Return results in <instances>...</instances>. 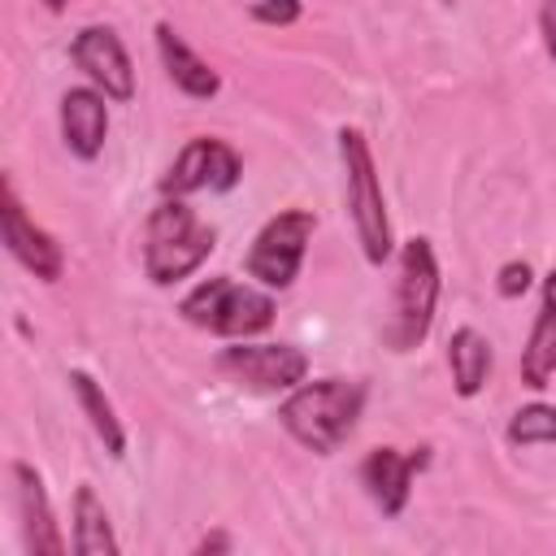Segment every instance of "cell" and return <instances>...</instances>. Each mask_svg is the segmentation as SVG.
Wrapping results in <instances>:
<instances>
[{
    "label": "cell",
    "mask_w": 556,
    "mask_h": 556,
    "mask_svg": "<svg viewBox=\"0 0 556 556\" xmlns=\"http://www.w3.org/2000/svg\"><path fill=\"white\" fill-rule=\"evenodd\" d=\"M365 395L369 387L361 378H304L295 391H287V400L278 404V421L282 430L313 456H334L348 434L356 430L361 413H365Z\"/></svg>",
    "instance_id": "obj_1"
},
{
    "label": "cell",
    "mask_w": 556,
    "mask_h": 556,
    "mask_svg": "<svg viewBox=\"0 0 556 556\" xmlns=\"http://www.w3.org/2000/svg\"><path fill=\"white\" fill-rule=\"evenodd\" d=\"M213 248L217 230L182 195H161L143 226V274L152 287H174L191 278L213 256Z\"/></svg>",
    "instance_id": "obj_2"
},
{
    "label": "cell",
    "mask_w": 556,
    "mask_h": 556,
    "mask_svg": "<svg viewBox=\"0 0 556 556\" xmlns=\"http://www.w3.org/2000/svg\"><path fill=\"white\" fill-rule=\"evenodd\" d=\"M439 291H443V274H439V256L434 243L426 235H413L400 243L395 256V300H391V321L382 326V343L404 356L417 352L434 326L439 313Z\"/></svg>",
    "instance_id": "obj_3"
},
{
    "label": "cell",
    "mask_w": 556,
    "mask_h": 556,
    "mask_svg": "<svg viewBox=\"0 0 556 556\" xmlns=\"http://www.w3.org/2000/svg\"><path fill=\"white\" fill-rule=\"evenodd\" d=\"M178 317L217 339H256L274 326L278 300L261 282H239L235 274H213L178 300Z\"/></svg>",
    "instance_id": "obj_4"
},
{
    "label": "cell",
    "mask_w": 556,
    "mask_h": 556,
    "mask_svg": "<svg viewBox=\"0 0 556 556\" xmlns=\"http://www.w3.org/2000/svg\"><path fill=\"white\" fill-rule=\"evenodd\" d=\"M339 161H343V200H348V217H352L361 256L369 265H387L395 252V239H391V217H387L374 148L361 126H339Z\"/></svg>",
    "instance_id": "obj_5"
},
{
    "label": "cell",
    "mask_w": 556,
    "mask_h": 556,
    "mask_svg": "<svg viewBox=\"0 0 556 556\" xmlns=\"http://www.w3.org/2000/svg\"><path fill=\"white\" fill-rule=\"evenodd\" d=\"M317 230V213L313 208H278L256 235L252 248L243 256V274L252 282H261L265 291H287L300 278V265L308 256Z\"/></svg>",
    "instance_id": "obj_6"
},
{
    "label": "cell",
    "mask_w": 556,
    "mask_h": 556,
    "mask_svg": "<svg viewBox=\"0 0 556 556\" xmlns=\"http://www.w3.org/2000/svg\"><path fill=\"white\" fill-rule=\"evenodd\" d=\"M217 369L230 374L248 391H295L308 378V352L295 343H252V339H230V348L217 352Z\"/></svg>",
    "instance_id": "obj_7"
},
{
    "label": "cell",
    "mask_w": 556,
    "mask_h": 556,
    "mask_svg": "<svg viewBox=\"0 0 556 556\" xmlns=\"http://www.w3.org/2000/svg\"><path fill=\"white\" fill-rule=\"evenodd\" d=\"M243 178V161L226 139L213 135H195L178 148V156L169 161L165 178H161V195H195V191H235Z\"/></svg>",
    "instance_id": "obj_8"
},
{
    "label": "cell",
    "mask_w": 556,
    "mask_h": 556,
    "mask_svg": "<svg viewBox=\"0 0 556 556\" xmlns=\"http://www.w3.org/2000/svg\"><path fill=\"white\" fill-rule=\"evenodd\" d=\"M0 235H4L9 256H13L26 274H35L39 282H61V274H65V248L56 243L52 230H43V226L26 213V204H22L17 187H13V178L0 182Z\"/></svg>",
    "instance_id": "obj_9"
},
{
    "label": "cell",
    "mask_w": 556,
    "mask_h": 556,
    "mask_svg": "<svg viewBox=\"0 0 556 556\" xmlns=\"http://www.w3.org/2000/svg\"><path fill=\"white\" fill-rule=\"evenodd\" d=\"M70 61L87 74L91 87H100L113 104L135 100V61L113 26H83L70 39Z\"/></svg>",
    "instance_id": "obj_10"
},
{
    "label": "cell",
    "mask_w": 556,
    "mask_h": 556,
    "mask_svg": "<svg viewBox=\"0 0 556 556\" xmlns=\"http://www.w3.org/2000/svg\"><path fill=\"white\" fill-rule=\"evenodd\" d=\"M434 460V447L430 443H417L408 452L400 447H374L365 460H361V486L369 495V504L382 513V517H400L413 500V478Z\"/></svg>",
    "instance_id": "obj_11"
},
{
    "label": "cell",
    "mask_w": 556,
    "mask_h": 556,
    "mask_svg": "<svg viewBox=\"0 0 556 556\" xmlns=\"http://www.w3.org/2000/svg\"><path fill=\"white\" fill-rule=\"evenodd\" d=\"M13 491H17V517H22V543L30 556H65V534L56 526L43 473L30 460H13Z\"/></svg>",
    "instance_id": "obj_12"
},
{
    "label": "cell",
    "mask_w": 556,
    "mask_h": 556,
    "mask_svg": "<svg viewBox=\"0 0 556 556\" xmlns=\"http://www.w3.org/2000/svg\"><path fill=\"white\" fill-rule=\"evenodd\" d=\"M109 96L100 87H70L61 96V109H56V122H61V143L70 148V156L78 161H96L104 152V139H109Z\"/></svg>",
    "instance_id": "obj_13"
},
{
    "label": "cell",
    "mask_w": 556,
    "mask_h": 556,
    "mask_svg": "<svg viewBox=\"0 0 556 556\" xmlns=\"http://www.w3.org/2000/svg\"><path fill=\"white\" fill-rule=\"evenodd\" d=\"M517 369L530 391H543L556 378V269H547L539 278V313H534V326H530Z\"/></svg>",
    "instance_id": "obj_14"
},
{
    "label": "cell",
    "mask_w": 556,
    "mask_h": 556,
    "mask_svg": "<svg viewBox=\"0 0 556 556\" xmlns=\"http://www.w3.org/2000/svg\"><path fill=\"white\" fill-rule=\"evenodd\" d=\"M156 56L165 65V78L187 96V100H213L222 91V74L169 26V22H156Z\"/></svg>",
    "instance_id": "obj_15"
},
{
    "label": "cell",
    "mask_w": 556,
    "mask_h": 556,
    "mask_svg": "<svg viewBox=\"0 0 556 556\" xmlns=\"http://www.w3.org/2000/svg\"><path fill=\"white\" fill-rule=\"evenodd\" d=\"M70 552L78 556H117L122 543L109 526V513L96 495L91 482H78L74 486V504H70Z\"/></svg>",
    "instance_id": "obj_16"
},
{
    "label": "cell",
    "mask_w": 556,
    "mask_h": 556,
    "mask_svg": "<svg viewBox=\"0 0 556 556\" xmlns=\"http://www.w3.org/2000/svg\"><path fill=\"white\" fill-rule=\"evenodd\" d=\"M491 365H495V352H491V339L473 326H456L452 339H447V369H452V391L460 400H473L482 395L486 378H491Z\"/></svg>",
    "instance_id": "obj_17"
},
{
    "label": "cell",
    "mask_w": 556,
    "mask_h": 556,
    "mask_svg": "<svg viewBox=\"0 0 556 556\" xmlns=\"http://www.w3.org/2000/svg\"><path fill=\"white\" fill-rule=\"evenodd\" d=\"M65 382H70V391H74V400H78V413L87 417L91 434L104 443V452H109L113 460H122V456H126V426H122L113 400L104 395V387H100L87 369H70Z\"/></svg>",
    "instance_id": "obj_18"
},
{
    "label": "cell",
    "mask_w": 556,
    "mask_h": 556,
    "mask_svg": "<svg viewBox=\"0 0 556 556\" xmlns=\"http://www.w3.org/2000/svg\"><path fill=\"white\" fill-rule=\"evenodd\" d=\"M504 439L513 447H539V443H556V404H521L513 417H508V430Z\"/></svg>",
    "instance_id": "obj_19"
},
{
    "label": "cell",
    "mask_w": 556,
    "mask_h": 556,
    "mask_svg": "<svg viewBox=\"0 0 556 556\" xmlns=\"http://www.w3.org/2000/svg\"><path fill=\"white\" fill-rule=\"evenodd\" d=\"M248 13L261 26H295L304 17V0H252Z\"/></svg>",
    "instance_id": "obj_20"
},
{
    "label": "cell",
    "mask_w": 556,
    "mask_h": 556,
    "mask_svg": "<svg viewBox=\"0 0 556 556\" xmlns=\"http://www.w3.org/2000/svg\"><path fill=\"white\" fill-rule=\"evenodd\" d=\"M530 287H534V269H530V261H504V265H500V274H495V291H500L504 300H521Z\"/></svg>",
    "instance_id": "obj_21"
},
{
    "label": "cell",
    "mask_w": 556,
    "mask_h": 556,
    "mask_svg": "<svg viewBox=\"0 0 556 556\" xmlns=\"http://www.w3.org/2000/svg\"><path fill=\"white\" fill-rule=\"evenodd\" d=\"M539 35H543V52L556 61V0L539 4Z\"/></svg>",
    "instance_id": "obj_22"
},
{
    "label": "cell",
    "mask_w": 556,
    "mask_h": 556,
    "mask_svg": "<svg viewBox=\"0 0 556 556\" xmlns=\"http://www.w3.org/2000/svg\"><path fill=\"white\" fill-rule=\"evenodd\" d=\"M230 547H235V539H230L226 530H208V534L195 539L191 552H195V556H217V552H230Z\"/></svg>",
    "instance_id": "obj_23"
},
{
    "label": "cell",
    "mask_w": 556,
    "mask_h": 556,
    "mask_svg": "<svg viewBox=\"0 0 556 556\" xmlns=\"http://www.w3.org/2000/svg\"><path fill=\"white\" fill-rule=\"evenodd\" d=\"M43 9H48V13H65V9H70V0H43Z\"/></svg>",
    "instance_id": "obj_24"
}]
</instances>
